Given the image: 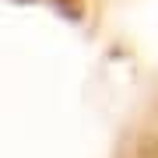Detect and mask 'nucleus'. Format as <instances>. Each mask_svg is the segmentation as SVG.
<instances>
[{
    "label": "nucleus",
    "instance_id": "1",
    "mask_svg": "<svg viewBox=\"0 0 158 158\" xmlns=\"http://www.w3.org/2000/svg\"><path fill=\"white\" fill-rule=\"evenodd\" d=\"M14 4H28V7H42L49 14H60L67 21H77V25H88L109 0H14Z\"/></svg>",
    "mask_w": 158,
    "mask_h": 158
}]
</instances>
